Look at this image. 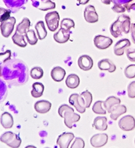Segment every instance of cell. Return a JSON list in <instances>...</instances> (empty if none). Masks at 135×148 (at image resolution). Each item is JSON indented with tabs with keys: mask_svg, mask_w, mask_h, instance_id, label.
Here are the masks:
<instances>
[{
	"mask_svg": "<svg viewBox=\"0 0 135 148\" xmlns=\"http://www.w3.org/2000/svg\"><path fill=\"white\" fill-rule=\"evenodd\" d=\"M130 25L131 20L129 16L126 14L119 16L117 20L111 25V34L116 38L121 36L123 32L128 34L130 30Z\"/></svg>",
	"mask_w": 135,
	"mask_h": 148,
	"instance_id": "1",
	"label": "cell"
},
{
	"mask_svg": "<svg viewBox=\"0 0 135 148\" xmlns=\"http://www.w3.org/2000/svg\"><path fill=\"white\" fill-rule=\"evenodd\" d=\"M58 113L61 117L64 118L65 125L69 129H72L73 124L80 120V115L74 113V108L67 104H63L59 107Z\"/></svg>",
	"mask_w": 135,
	"mask_h": 148,
	"instance_id": "2",
	"label": "cell"
},
{
	"mask_svg": "<svg viewBox=\"0 0 135 148\" xmlns=\"http://www.w3.org/2000/svg\"><path fill=\"white\" fill-rule=\"evenodd\" d=\"M0 141L12 148H18L21 145L22 140L20 136L12 132H6L0 137Z\"/></svg>",
	"mask_w": 135,
	"mask_h": 148,
	"instance_id": "3",
	"label": "cell"
},
{
	"mask_svg": "<svg viewBox=\"0 0 135 148\" xmlns=\"http://www.w3.org/2000/svg\"><path fill=\"white\" fill-rule=\"evenodd\" d=\"M45 20L50 31L55 32L58 28L60 16L57 11L48 13L45 16Z\"/></svg>",
	"mask_w": 135,
	"mask_h": 148,
	"instance_id": "4",
	"label": "cell"
},
{
	"mask_svg": "<svg viewBox=\"0 0 135 148\" xmlns=\"http://www.w3.org/2000/svg\"><path fill=\"white\" fill-rule=\"evenodd\" d=\"M69 102L71 105L74 106L77 111L80 113H83L86 111L85 101L82 96L78 94H72L69 99Z\"/></svg>",
	"mask_w": 135,
	"mask_h": 148,
	"instance_id": "5",
	"label": "cell"
},
{
	"mask_svg": "<svg viewBox=\"0 0 135 148\" xmlns=\"http://www.w3.org/2000/svg\"><path fill=\"white\" fill-rule=\"evenodd\" d=\"M16 20L14 17H10L6 20L2 22L0 25V29L1 34L3 37L7 38L12 33Z\"/></svg>",
	"mask_w": 135,
	"mask_h": 148,
	"instance_id": "6",
	"label": "cell"
},
{
	"mask_svg": "<svg viewBox=\"0 0 135 148\" xmlns=\"http://www.w3.org/2000/svg\"><path fill=\"white\" fill-rule=\"evenodd\" d=\"M94 45L98 49H106L113 43V40L109 37H106L102 35L95 36L93 39Z\"/></svg>",
	"mask_w": 135,
	"mask_h": 148,
	"instance_id": "7",
	"label": "cell"
},
{
	"mask_svg": "<svg viewBox=\"0 0 135 148\" xmlns=\"http://www.w3.org/2000/svg\"><path fill=\"white\" fill-rule=\"evenodd\" d=\"M120 128L125 131H132L135 128V119L132 115H126L122 117L118 122Z\"/></svg>",
	"mask_w": 135,
	"mask_h": 148,
	"instance_id": "8",
	"label": "cell"
},
{
	"mask_svg": "<svg viewBox=\"0 0 135 148\" xmlns=\"http://www.w3.org/2000/svg\"><path fill=\"white\" fill-rule=\"evenodd\" d=\"M84 18L89 23H94L98 21L99 16L95 8L92 5L86 6L84 11Z\"/></svg>",
	"mask_w": 135,
	"mask_h": 148,
	"instance_id": "9",
	"label": "cell"
},
{
	"mask_svg": "<svg viewBox=\"0 0 135 148\" xmlns=\"http://www.w3.org/2000/svg\"><path fill=\"white\" fill-rule=\"evenodd\" d=\"M108 136L106 133L97 134L90 139V143L95 148H100L107 144Z\"/></svg>",
	"mask_w": 135,
	"mask_h": 148,
	"instance_id": "10",
	"label": "cell"
},
{
	"mask_svg": "<svg viewBox=\"0 0 135 148\" xmlns=\"http://www.w3.org/2000/svg\"><path fill=\"white\" fill-rule=\"evenodd\" d=\"M74 138V136L72 133H63L59 136L57 140V144L60 148H68Z\"/></svg>",
	"mask_w": 135,
	"mask_h": 148,
	"instance_id": "11",
	"label": "cell"
},
{
	"mask_svg": "<svg viewBox=\"0 0 135 148\" xmlns=\"http://www.w3.org/2000/svg\"><path fill=\"white\" fill-rule=\"evenodd\" d=\"M130 46L131 43L128 39H123L119 40L114 46V53L118 56L123 55L125 53V50Z\"/></svg>",
	"mask_w": 135,
	"mask_h": 148,
	"instance_id": "12",
	"label": "cell"
},
{
	"mask_svg": "<svg viewBox=\"0 0 135 148\" xmlns=\"http://www.w3.org/2000/svg\"><path fill=\"white\" fill-rule=\"evenodd\" d=\"M78 65L81 69L84 71H88L92 68L93 62L91 57L84 55L81 56L78 59Z\"/></svg>",
	"mask_w": 135,
	"mask_h": 148,
	"instance_id": "13",
	"label": "cell"
},
{
	"mask_svg": "<svg viewBox=\"0 0 135 148\" xmlns=\"http://www.w3.org/2000/svg\"><path fill=\"white\" fill-rule=\"evenodd\" d=\"M70 38V31H67L64 29L60 28L58 32L53 35L54 40L59 43L67 42Z\"/></svg>",
	"mask_w": 135,
	"mask_h": 148,
	"instance_id": "14",
	"label": "cell"
},
{
	"mask_svg": "<svg viewBox=\"0 0 135 148\" xmlns=\"http://www.w3.org/2000/svg\"><path fill=\"white\" fill-rule=\"evenodd\" d=\"M120 103L121 101L119 98L115 96H110L104 102L103 105L108 112L111 113L117 106L120 105Z\"/></svg>",
	"mask_w": 135,
	"mask_h": 148,
	"instance_id": "15",
	"label": "cell"
},
{
	"mask_svg": "<svg viewBox=\"0 0 135 148\" xmlns=\"http://www.w3.org/2000/svg\"><path fill=\"white\" fill-rule=\"evenodd\" d=\"M51 106V103L49 101L46 100H40L35 103L34 109L39 113L45 114L50 110Z\"/></svg>",
	"mask_w": 135,
	"mask_h": 148,
	"instance_id": "16",
	"label": "cell"
},
{
	"mask_svg": "<svg viewBox=\"0 0 135 148\" xmlns=\"http://www.w3.org/2000/svg\"><path fill=\"white\" fill-rule=\"evenodd\" d=\"M98 67L100 70L108 71L109 73H113L116 70V65L109 59L100 60L98 63Z\"/></svg>",
	"mask_w": 135,
	"mask_h": 148,
	"instance_id": "17",
	"label": "cell"
},
{
	"mask_svg": "<svg viewBox=\"0 0 135 148\" xmlns=\"http://www.w3.org/2000/svg\"><path fill=\"white\" fill-rule=\"evenodd\" d=\"M65 74L66 72L65 69L59 66L54 67L51 71V76L53 80L56 82H61L63 80Z\"/></svg>",
	"mask_w": 135,
	"mask_h": 148,
	"instance_id": "18",
	"label": "cell"
},
{
	"mask_svg": "<svg viewBox=\"0 0 135 148\" xmlns=\"http://www.w3.org/2000/svg\"><path fill=\"white\" fill-rule=\"evenodd\" d=\"M0 123L5 129L12 128L14 124L12 115L8 112H4L0 117Z\"/></svg>",
	"mask_w": 135,
	"mask_h": 148,
	"instance_id": "19",
	"label": "cell"
},
{
	"mask_svg": "<svg viewBox=\"0 0 135 148\" xmlns=\"http://www.w3.org/2000/svg\"><path fill=\"white\" fill-rule=\"evenodd\" d=\"M93 127L99 131H106L108 129L107 117L105 116H98L95 117L93 121Z\"/></svg>",
	"mask_w": 135,
	"mask_h": 148,
	"instance_id": "20",
	"label": "cell"
},
{
	"mask_svg": "<svg viewBox=\"0 0 135 148\" xmlns=\"http://www.w3.org/2000/svg\"><path fill=\"white\" fill-rule=\"evenodd\" d=\"M80 84V78L76 74H71L68 76L65 80L67 86L71 89L76 88Z\"/></svg>",
	"mask_w": 135,
	"mask_h": 148,
	"instance_id": "21",
	"label": "cell"
},
{
	"mask_svg": "<svg viewBox=\"0 0 135 148\" xmlns=\"http://www.w3.org/2000/svg\"><path fill=\"white\" fill-rule=\"evenodd\" d=\"M30 27V21L27 18H25L19 23L16 28V32L23 35L27 33Z\"/></svg>",
	"mask_w": 135,
	"mask_h": 148,
	"instance_id": "22",
	"label": "cell"
},
{
	"mask_svg": "<svg viewBox=\"0 0 135 148\" xmlns=\"http://www.w3.org/2000/svg\"><path fill=\"white\" fill-rule=\"evenodd\" d=\"M44 86L43 84L40 82H35L32 85L31 95L34 98H39L43 95Z\"/></svg>",
	"mask_w": 135,
	"mask_h": 148,
	"instance_id": "23",
	"label": "cell"
},
{
	"mask_svg": "<svg viewBox=\"0 0 135 148\" xmlns=\"http://www.w3.org/2000/svg\"><path fill=\"white\" fill-rule=\"evenodd\" d=\"M35 28L37 32V34L40 40H43L47 36V31L42 21L38 22L35 25Z\"/></svg>",
	"mask_w": 135,
	"mask_h": 148,
	"instance_id": "24",
	"label": "cell"
},
{
	"mask_svg": "<svg viewBox=\"0 0 135 148\" xmlns=\"http://www.w3.org/2000/svg\"><path fill=\"white\" fill-rule=\"evenodd\" d=\"M127 112V108L124 105H119L117 106L110 114V118L114 121H116L120 115L125 114Z\"/></svg>",
	"mask_w": 135,
	"mask_h": 148,
	"instance_id": "25",
	"label": "cell"
},
{
	"mask_svg": "<svg viewBox=\"0 0 135 148\" xmlns=\"http://www.w3.org/2000/svg\"><path fill=\"white\" fill-rule=\"evenodd\" d=\"M12 39L14 43L20 47L24 48L27 46V42L25 41L24 35L19 34L16 32L12 37Z\"/></svg>",
	"mask_w": 135,
	"mask_h": 148,
	"instance_id": "26",
	"label": "cell"
},
{
	"mask_svg": "<svg viewBox=\"0 0 135 148\" xmlns=\"http://www.w3.org/2000/svg\"><path fill=\"white\" fill-rule=\"evenodd\" d=\"M11 52L8 50L4 53H0V76H2V69L4 64L9 60L11 58Z\"/></svg>",
	"mask_w": 135,
	"mask_h": 148,
	"instance_id": "27",
	"label": "cell"
},
{
	"mask_svg": "<svg viewBox=\"0 0 135 148\" xmlns=\"http://www.w3.org/2000/svg\"><path fill=\"white\" fill-rule=\"evenodd\" d=\"M43 72L42 68L40 67L35 66L32 68L30 71V76L34 79H40L43 77Z\"/></svg>",
	"mask_w": 135,
	"mask_h": 148,
	"instance_id": "28",
	"label": "cell"
},
{
	"mask_svg": "<svg viewBox=\"0 0 135 148\" xmlns=\"http://www.w3.org/2000/svg\"><path fill=\"white\" fill-rule=\"evenodd\" d=\"M25 36L30 45H35L37 43L38 39L33 30H29L25 34Z\"/></svg>",
	"mask_w": 135,
	"mask_h": 148,
	"instance_id": "29",
	"label": "cell"
},
{
	"mask_svg": "<svg viewBox=\"0 0 135 148\" xmlns=\"http://www.w3.org/2000/svg\"><path fill=\"white\" fill-rule=\"evenodd\" d=\"M75 23L72 19L70 18H63L60 24V27L67 31H70L71 28H74Z\"/></svg>",
	"mask_w": 135,
	"mask_h": 148,
	"instance_id": "30",
	"label": "cell"
},
{
	"mask_svg": "<svg viewBox=\"0 0 135 148\" xmlns=\"http://www.w3.org/2000/svg\"><path fill=\"white\" fill-rule=\"evenodd\" d=\"M104 102L101 101L95 102L92 106V111L96 114L105 115L106 114V110L102 106Z\"/></svg>",
	"mask_w": 135,
	"mask_h": 148,
	"instance_id": "31",
	"label": "cell"
},
{
	"mask_svg": "<svg viewBox=\"0 0 135 148\" xmlns=\"http://www.w3.org/2000/svg\"><path fill=\"white\" fill-rule=\"evenodd\" d=\"M55 8V4L50 0H46V1L40 3V5L37 7L39 9L42 11H47L49 10L54 9Z\"/></svg>",
	"mask_w": 135,
	"mask_h": 148,
	"instance_id": "32",
	"label": "cell"
},
{
	"mask_svg": "<svg viewBox=\"0 0 135 148\" xmlns=\"http://www.w3.org/2000/svg\"><path fill=\"white\" fill-rule=\"evenodd\" d=\"M81 95L82 96L85 101V106L86 108H89L92 102V95L91 93L89 92L88 90H86L81 92Z\"/></svg>",
	"mask_w": 135,
	"mask_h": 148,
	"instance_id": "33",
	"label": "cell"
},
{
	"mask_svg": "<svg viewBox=\"0 0 135 148\" xmlns=\"http://www.w3.org/2000/svg\"><path fill=\"white\" fill-rule=\"evenodd\" d=\"M124 74L127 78H134L135 77V65H130L127 66L125 69Z\"/></svg>",
	"mask_w": 135,
	"mask_h": 148,
	"instance_id": "34",
	"label": "cell"
},
{
	"mask_svg": "<svg viewBox=\"0 0 135 148\" xmlns=\"http://www.w3.org/2000/svg\"><path fill=\"white\" fill-rule=\"evenodd\" d=\"M10 11L3 8L0 7V22L4 21L10 17Z\"/></svg>",
	"mask_w": 135,
	"mask_h": 148,
	"instance_id": "35",
	"label": "cell"
},
{
	"mask_svg": "<svg viewBox=\"0 0 135 148\" xmlns=\"http://www.w3.org/2000/svg\"><path fill=\"white\" fill-rule=\"evenodd\" d=\"M128 95L130 99L135 98V81H133L129 84L127 88Z\"/></svg>",
	"mask_w": 135,
	"mask_h": 148,
	"instance_id": "36",
	"label": "cell"
},
{
	"mask_svg": "<svg viewBox=\"0 0 135 148\" xmlns=\"http://www.w3.org/2000/svg\"><path fill=\"white\" fill-rule=\"evenodd\" d=\"M85 143L83 140L80 138H76L70 148H84Z\"/></svg>",
	"mask_w": 135,
	"mask_h": 148,
	"instance_id": "37",
	"label": "cell"
},
{
	"mask_svg": "<svg viewBox=\"0 0 135 148\" xmlns=\"http://www.w3.org/2000/svg\"><path fill=\"white\" fill-rule=\"evenodd\" d=\"M126 55L130 62H135V49L128 48L126 49Z\"/></svg>",
	"mask_w": 135,
	"mask_h": 148,
	"instance_id": "38",
	"label": "cell"
},
{
	"mask_svg": "<svg viewBox=\"0 0 135 148\" xmlns=\"http://www.w3.org/2000/svg\"><path fill=\"white\" fill-rule=\"evenodd\" d=\"M111 9L112 10L115 12L118 13L125 12L126 10L125 6H122L121 5L118 4H115L112 8H111Z\"/></svg>",
	"mask_w": 135,
	"mask_h": 148,
	"instance_id": "39",
	"label": "cell"
},
{
	"mask_svg": "<svg viewBox=\"0 0 135 148\" xmlns=\"http://www.w3.org/2000/svg\"><path fill=\"white\" fill-rule=\"evenodd\" d=\"M123 6L126 8L128 11L131 10H135V0H130L129 2L124 4Z\"/></svg>",
	"mask_w": 135,
	"mask_h": 148,
	"instance_id": "40",
	"label": "cell"
},
{
	"mask_svg": "<svg viewBox=\"0 0 135 148\" xmlns=\"http://www.w3.org/2000/svg\"><path fill=\"white\" fill-rule=\"evenodd\" d=\"M131 37L133 43L135 44V23H132L130 27Z\"/></svg>",
	"mask_w": 135,
	"mask_h": 148,
	"instance_id": "41",
	"label": "cell"
},
{
	"mask_svg": "<svg viewBox=\"0 0 135 148\" xmlns=\"http://www.w3.org/2000/svg\"><path fill=\"white\" fill-rule=\"evenodd\" d=\"M89 1L90 0H77V1L82 5H85L89 2Z\"/></svg>",
	"mask_w": 135,
	"mask_h": 148,
	"instance_id": "42",
	"label": "cell"
},
{
	"mask_svg": "<svg viewBox=\"0 0 135 148\" xmlns=\"http://www.w3.org/2000/svg\"><path fill=\"white\" fill-rule=\"evenodd\" d=\"M102 3L106 5H109L111 2V0H101Z\"/></svg>",
	"mask_w": 135,
	"mask_h": 148,
	"instance_id": "43",
	"label": "cell"
},
{
	"mask_svg": "<svg viewBox=\"0 0 135 148\" xmlns=\"http://www.w3.org/2000/svg\"><path fill=\"white\" fill-rule=\"evenodd\" d=\"M25 148H37L35 146L33 145H28L26 147H25Z\"/></svg>",
	"mask_w": 135,
	"mask_h": 148,
	"instance_id": "44",
	"label": "cell"
},
{
	"mask_svg": "<svg viewBox=\"0 0 135 148\" xmlns=\"http://www.w3.org/2000/svg\"></svg>",
	"mask_w": 135,
	"mask_h": 148,
	"instance_id": "45",
	"label": "cell"
},
{
	"mask_svg": "<svg viewBox=\"0 0 135 148\" xmlns=\"http://www.w3.org/2000/svg\"></svg>",
	"mask_w": 135,
	"mask_h": 148,
	"instance_id": "46",
	"label": "cell"
}]
</instances>
